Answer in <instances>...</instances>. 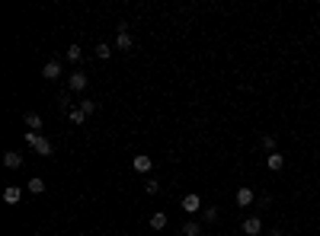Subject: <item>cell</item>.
Masks as SVG:
<instances>
[{
  "label": "cell",
  "mask_w": 320,
  "mask_h": 236,
  "mask_svg": "<svg viewBox=\"0 0 320 236\" xmlns=\"http://www.w3.org/2000/svg\"><path fill=\"white\" fill-rule=\"evenodd\" d=\"M26 144L39 153V157H51V140L45 134H36V131H26Z\"/></svg>",
  "instance_id": "6da1fadb"
},
{
  "label": "cell",
  "mask_w": 320,
  "mask_h": 236,
  "mask_svg": "<svg viewBox=\"0 0 320 236\" xmlns=\"http://www.w3.org/2000/svg\"><path fill=\"white\" fill-rule=\"evenodd\" d=\"M180 207H183V211H186V214H199V211H202V198H199V195H195V192H189V195H183Z\"/></svg>",
  "instance_id": "7a4b0ae2"
},
{
  "label": "cell",
  "mask_w": 320,
  "mask_h": 236,
  "mask_svg": "<svg viewBox=\"0 0 320 236\" xmlns=\"http://www.w3.org/2000/svg\"><path fill=\"white\" fill-rule=\"evenodd\" d=\"M115 48H119V51H132V48H135V38L128 35V26H125V23L119 26V35H115Z\"/></svg>",
  "instance_id": "3957f363"
},
{
  "label": "cell",
  "mask_w": 320,
  "mask_h": 236,
  "mask_svg": "<svg viewBox=\"0 0 320 236\" xmlns=\"http://www.w3.org/2000/svg\"><path fill=\"white\" fill-rule=\"evenodd\" d=\"M240 230L247 233V236H260V233H263V220L256 217V214H250V217L240 224Z\"/></svg>",
  "instance_id": "277c9868"
},
{
  "label": "cell",
  "mask_w": 320,
  "mask_h": 236,
  "mask_svg": "<svg viewBox=\"0 0 320 236\" xmlns=\"http://www.w3.org/2000/svg\"><path fill=\"white\" fill-rule=\"evenodd\" d=\"M132 166H135V172H141V176H147V172L154 169V160L147 157V153H138V157L132 160Z\"/></svg>",
  "instance_id": "5b68a950"
},
{
  "label": "cell",
  "mask_w": 320,
  "mask_h": 236,
  "mask_svg": "<svg viewBox=\"0 0 320 236\" xmlns=\"http://www.w3.org/2000/svg\"><path fill=\"white\" fill-rule=\"evenodd\" d=\"M67 83H71V93H80V90H87V83H90V77H87L84 70H74L71 77H67Z\"/></svg>",
  "instance_id": "8992f818"
},
{
  "label": "cell",
  "mask_w": 320,
  "mask_h": 236,
  "mask_svg": "<svg viewBox=\"0 0 320 236\" xmlns=\"http://www.w3.org/2000/svg\"><path fill=\"white\" fill-rule=\"evenodd\" d=\"M234 201H237V207H250L256 201V195H253V188H237V195H234Z\"/></svg>",
  "instance_id": "52a82bcc"
},
{
  "label": "cell",
  "mask_w": 320,
  "mask_h": 236,
  "mask_svg": "<svg viewBox=\"0 0 320 236\" xmlns=\"http://www.w3.org/2000/svg\"><path fill=\"white\" fill-rule=\"evenodd\" d=\"M42 77H45V80H58V77H61V61H45Z\"/></svg>",
  "instance_id": "ba28073f"
},
{
  "label": "cell",
  "mask_w": 320,
  "mask_h": 236,
  "mask_svg": "<svg viewBox=\"0 0 320 236\" xmlns=\"http://www.w3.org/2000/svg\"><path fill=\"white\" fill-rule=\"evenodd\" d=\"M3 166H6V169H19V166H23V153L6 150V153H3Z\"/></svg>",
  "instance_id": "9c48e42d"
},
{
  "label": "cell",
  "mask_w": 320,
  "mask_h": 236,
  "mask_svg": "<svg viewBox=\"0 0 320 236\" xmlns=\"http://www.w3.org/2000/svg\"><path fill=\"white\" fill-rule=\"evenodd\" d=\"M26 128H29V131H36V134H42V115H39V112H26Z\"/></svg>",
  "instance_id": "30bf717a"
},
{
  "label": "cell",
  "mask_w": 320,
  "mask_h": 236,
  "mask_svg": "<svg viewBox=\"0 0 320 236\" xmlns=\"http://www.w3.org/2000/svg\"><path fill=\"white\" fill-rule=\"evenodd\" d=\"M19 198H23L19 185H6L3 188V201H6V204H19Z\"/></svg>",
  "instance_id": "8fae6325"
},
{
  "label": "cell",
  "mask_w": 320,
  "mask_h": 236,
  "mask_svg": "<svg viewBox=\"0 0 320 236\" xmlns=\"http://www.w3.org/2000/svg\"><path fill=\"white\" fill-rule=\"evenodd\" d=\"M266 166H269L272 172H282L285 169V157H282V153H269V157H266Z\"/></svg>",
  "instance_id": "7c38bea8"
},
{
  "label": "cell",
  "mask_w": 320,
  "mask_h": 236,
  "mask_svg": "<svg viewBox=\"0 0 320 236\" xmlns=\"http://www.w3.org/2000/svg\"><path fill=\"white\" fill-rule=\"evenodd\" d=\"M183 236H202V227L195 224V220H186V224H183V230H180Z\"/></svg>",
  "instance_id": "4fadbf2b"
},
{
  "label": "cell",
  "mask_w": 320,
  "mask_h": 236,
  "mask_svg": "<svg viewBox=\"0 0 320 236\" xmlns=\"http://www.w3.org/2000/svg\"><path fill=\"white\" fill-rule=\"evenodd\" d=\"M67 118H71V125H84V121H87V115H84V109H80V105H74V109L67 112Z\"/></svg>",
  "instance_id": "5bb4252c"
},
{
  "label": "cell",
  "mask_w": 320,
  "mask_h": 236,
  "mask_svg": "<svg viewBox=\"0 0 320 236\" xmlns=\"http://www.w3.org/2000/svg\"><path fill=\"white\" fill-rule=\"evenodd\" d=\"M80 109H84V115H96L99 102H96V99H80Z\"/></svg>",
  "instance_id": "9a60e30c"
},
{
  "label": "cell",
  "mask_w": 320,
  "mask_h": 236,
  "mask_svg": "<svg viewBox=\"0 0 320 236\" xmlns=\"http://www.w3.org/2000/svg\"><path fill=\"white\" fill-rule=\"evenodd\" d=\"M163 227H167V214L157 211V214L151 217V230H163Z\"/></svg>",
  "instance_id": "2e32d148"
},
{
  "label": "cell",
  "mask_w": 320,
  "mask_h": 236,
  "mask_svg": "<svg viewBox=\"0 0 320 236\" xmlns=\"http://www.w3.org/2000/svg\"><path fill=\"white\" fill-rule=\"evenodd\" d=\"M64 58H67V61H80V58H84V51H80V45H71V48L64 51Z\"/></svg>",
  "instance_id": "e0dca14e"
},
{
  "label": "cell",
  "mask_w": 320,
  "mask_h": 236,
  "mask_svg": "<svg viewBox=\"0 0 320 236\" xmlns=\"http://www.w3.org/2000/svg\"><path fill=\"white\" fill-rule=\"evenodd\" d=\"M29 192L32 195H42L45 192V179H29Z\"/></svg>",
  "instance_id": "ac0fdd59"
},
{
  "label": "cell",
  "mask_w": 320,
  "mask_h": 236,
  "mask_svg": "<svg viewBox=\"0 0 320 236\" xmlns=\"http://www.w3.org/2000/svg\"><path fill=\"white\" fill-rule=\"evenodd\" d=\"M144 192H147V195H157V192H160V182H157V179H144Z\"/></svg>",
  "instance_id": "d6986e66"
},
{
  "label": "cell",
  "mask_w": 320,
  "mask_h": 236,
  "mask_svg": "<svg viewBox=\"0 0 320 236\" xmlns=\"http://www.w3.org/2000/svg\"><path fill=\"white\" fill-rule=\"evenodd\" d=\"M109 55H112V48H109V45H96V58L99 61H106Z\"/></svg>",
  "instance_id": "ffe728a7"
},
{
  "label": "cell",
  "mask_w": 320,
  "mask_h": 236,
  "mask_svg": "<svg viewBox=\"0 0 320 236\" xmlns=\"http://www.w3.org/2000/svg\"><path fill=\"white\" fill-rule=\"evenodd\" d=\"M263 147H266L269 153H275V137H272V134H266V137H263Z\"/></svg>",
  "instance_id": "44dd1931"
},
{
  "label": "cell",
  "mask_w": 320,
  "mask_h": 236,
  "mask_svg": "<svg viewBox=\"0 0 320 236\" xmlns=\"http://www.w3.org/2000/svg\"><path fill=\"white\" fill-rule=\"evenodd\" d=\"M218 220V207H205V224H215Z\"/></svg>",
  "instance_id": "7402d4cb"
},
{
  "label": "cell",
  "mask_w": 320,
  "mask_h": 236,
  "mask_svg": "<svg viewBox=\"0 0 320 236\" xmlns=\"http://www.w3.org/2000/svg\"><path fill=\"white\" fill-rule=\"evenodd\" d=\"M288 236H298V233H288Z\"/></svg>",
  "instance_id": "603a6c76"
}]
</instances>
